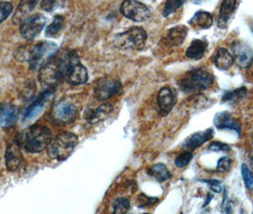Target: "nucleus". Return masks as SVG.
<instances>
[{
  "mask_svg": "<svg viewBox=\"0 0 253 214\" xmlns=\"http://www.w3.org/2000/svg\"><path fill=\"white\" fill-rule=\"evenodd\" d=\"M156 101H157L159 114L161 115H167L173 109V107L177 102V99H176V94L172 88L169 87H164L158 91Z\"/></svg>",
  "mask_w": 253,
  "mask_h": 214,
  "instance_id": "obj_13",
  "label": "nucleus"
},
{
  "mask_svg": "<svg viewBox=\"0 0 253 214\" xmlns=\"http://www.w3.org/2000/svg\"><path fill=\"white\" fill-rule=\"evenodd\" d=\"M203 182L207 183L210 187V189H211L213 192L215 193H220L222 191V188H221V182L215 180V179H211V180H204Z\"/></svg>",
  "mask_w": 253,
  "mask_h": 214,
  "instance_id": "obj_37",
  "label": "nucleus"
},
{
  "mask_svg": "<svg viewBox=\"0 0 253 214\" xmlns=\"http://www.w3.org/2000/svg\"><path fill=\"white\" fill-rule=\"evenodd\" d=\"M231 150L230 147L228 144L222 143V142H212L210 146H209V151H229Z\"/></svg>",
  "mask_w": 253,
  "mask_h": 214,
  "instance_id": "obj_36",
  "label": "nucleus"
},
{
  "mask_svg": "<svg viewBox=\"0 0 253 214\" xmlns=\"http://www.w3.org/2000/svg\"><path fill=\"white\" fill-rule=\"evenodd\" d=\"M113 111H114V106L111 103H105L101 106L97 107L96 109L89 110L86 113V119L89 123L95 124L108 118Z\"/></svg>",
  "mask_w": 253,
  "mask_h": 214,
  "instance_id": "obj_19",
  "label": "nucleus"
},
{
  "mask_svg": "<svg viewBox=\"0 0 253 214\" xmlns=\"http://www.w3.org/2000/svg\"></svg>",
  "mask_w": 253,
  "mask_h": 214,
  "instance_id": "obj_41",
  "label": "nucleus"
},
{
  "mask_svg": "<svg viewBox=\"0 0 253 214\" xmlns=\"http://www.w3.org/2000/svg\"><path fill=\"white\" fill-rule=\"evenodd\" d=\"M213 122L217 129H229L234 130L238 134L241 133L240 122L228 112L216 114Z\"/></svg>",
  "mask_w": 253,
  "mask_h": 214,
  "instance_id": "obj_18",
  "label": "nucleus"
},
{
  "mask_svg": "<svg viewBox=\"0 0 253 214\" xmlns=\"http://www.w3.org/2000/svg\"><path fill=\"white\" fill-rule=\"evenodd\" d=\"M242 177L244 180L245 187L248 189H253V173L248 165L243 164L241 167Z\"/></svg>",
  "mask_w": 253,
  "mask_h": 214,
  "instance_id": "obj_30",
  "label": "nucleus"
},
{
  "mask_svg": "<svg viewBox=\"0 0 253 214\" xmlns=\"http://www.w3.org/2000/svg\"><path fill=\"white\" fill-rule=\"evenodd\" d=\"M77 116L76 104L71 100L58 102L51 113V119L57 125H68L73 123Z\"/></svg>",
  "mask_w": 253,
  "mask_h": 214,
  "instance_id": "obj_7",
  "label": "nucleus"
},
{
  "mask_svg": "<svg viewBox=\"0 0 253 214\" xmlns=\"http://www.w3.org/2000/svg\"><path fill=\"white\" fill-rule=\"evenodd\" d=\"M120 12L125 17L135 22H144L148 20L152 14L147 5L134 0L124 1L120 6Z\"/></svg>",
  "mask_w": 253,
  "mask_h": 214,
  "instance_id": "obj_9",
  "label": "nucleus"
},
{
  "mask_svg": "<svg viewBox=\"0 0 253 214\" xmlns=\"http://www.w3.org/2000/svg\"></svg>",
  "mask_w": 253,
  "mask_h": 214,
  "instance_id": "obj_42",
  "label": "nucleus"
},
{
  "mask_svg": "<svg viewBox=\"0 0 253 214\" xmlns=\"http://www.w3.org/2000/svg\"><path fill=\"white\" fill-rule=\"evenodd\" d=\"M247 214V213L245 212V210H243V209H241L240 210V214Z\"/></svg>",
  "mask_w": 253,
  "mask_h": 214,
  "instance_id": "obj_39",
  "label": "nucleus"
},
{
  "mask_svg": "<svg viewBox=\"0 0 253 214\" xmlns=\"http://www.w3.org/2000/svg\"><path fill=\"white\" fill-rule=\"evenodd\" d=\"M46 24V18L40 14H33L28 16L20 25V34L23 38L28 40L37 38L41 33Z\"/></svg>",
  "mask_w": 253,
  "mask_h": 214,
  "instance_id": "obj_11",
  "label": "nucleus"
},
{
  "mask_svg": "<svg viewBox=\"0 0 253 214\" xmlns=\"http://www.w3.org/2000/svg\"><path fill=\"white\" fill-rule=\"evenodd\" d=\"M148 172L150 175L154 177L160 183L165 182V181L169 180V178H171V173L169 172L168 168L162 163L153 165L149 169Z\"/></svg>",
  "mask_w": 253,
  "mask_h": 214,
  "instance_id": "obj_25",
  "label": "nucleus"
},
{
  "mask_svg": "<svg viewBox=\"0 0 253 214\" xmlns=\"http://www.w3.org/2000/svg\"><path fill=\"white\" fill-rule=\"evenodd\" d=\"M190 25L193 28L197 29H210L213 24V17L211 13L205 12V11H198L194 13L189 21Z\"/></svg>",
  "mask_w": 253,
  "mask_h": 214,
  "instance_id": "obj_23",
  "label": "nucleus"
},
{
  "mask_svg": "<svg viewBox=\"0 0 253 214\" xmlns=\"http://www.w3.org/2000/svg\"><path fill=\"white\" fill-rule=\"evenodd\" d=\"M13 9V5L10 2H0V23L8 18Z\"/></svg>",
  "mask_w": 253,
  "mask_h": 214,
  "instance_id": "obj_34",
  "label": "nucleus"
},
{
  "mask_svg": "<svg viewBox=\"0 0 253 214\" xmlns=\"http://www.w3.org/2000/svg\"><path fill=\"white\" fill-rule=\"evenodd\" d=\"M19 116V110L16 106L4 103L0 105V127L8 128L13 127Z\"/></svg>",
  "mask_w": 253,
  "mask_h": 214,
  "instance_id": "obj_16",
  "label": "nucleus"
},
{
  "mask_svg": "<svg viewBox=\"0 0 253 214\" xmlns=\"http://www.w3.org/2000/svg\"><path fill=\"white\" fill-rule=\"evenodd\" d=\"M246 95H247V88L245 87H241L231 91H225L224 95L222 96V102L235 103L244 99Z\"/></svg>",
  "mask_w": 253,
  "mask_h": 214,
  "instance_id": "obj_27",
  "label": "nucleus"
},
{
  "mask_svg": "<svg viewBox=\"0 0 253 214\" xmlns=\"http://www.w3.org/2000/svg\"><path fill=\"white\" fill-rule=\"evenodd\" d=\"M6 167L10 171H17L23 163V156L20 151V147L14 143L10 144L5 153Z\"/></svg>",
  "mask_w": 253,
  "mask_h": 214,
  "instance_id": "obj_17",
  "label": "nucleus"
},
{
  "mask_svg": "<svg viewBox=\"0 0 253 214\" xmlns=\"http://www.w3.org/2000/svg\"><path fill=\"white\" fill-rule=\"evenodd\" d=\"M192 158H193V155H192V153L190 151H184V152L180 153L177 157H176L174 164L179 169H182V168L186 167L187 165L190 164V162Z\"/></svg>",
  "mask_w": 253,
  "mask_h": 214,
  "instance_id": "obj_31",
  "label": "nucleus"
},
{
  "mask_svg": "<svg viewBox=\"0 0 253 214\" xmlns=\"http://www.w3.org/2000/svg\"><path fill=\"white\" fill-rule=\"evenodd\" d=\"M213 136V130L212 128H208L203 131L194 132L189 137L185 139V141L182 144V148L187 151H191L198 149L201 147L203 144H205L207 141L212 138Z\"/></svg>",
  "mask_w": 253,
  "mask_h": 214,
  "instance_id": "obj_14",
  "label": "nucleus"
},
{
  "mask_svg": "<svg viewBox=\"0 0 253 214\" xmlns=\"http://www.w3.org/2000/svg\"><path fill=\"white\" fill-rule=\"evenodd\" d=\"M208 45V42L204 39H193L186 50V56L193 60L201 59L207 51Z\"/></svg>",
  "mask_w": 253,
  "mask_h": 214,
  "instance_id": "obj_22",
  "label": "nucleus"
},
{
  "mask_svg": "<svg viewBox=\"0 0 253 214\" xmlns=\"http://www.w3.org/2000/svg\"><path fill=\"white\" fill-rule=\"evenodd\" d=\"M64 25V17L62 15H55L54 19L52 21L51 25L48 26L46 31H45V35L48 38H54L56 37L60 31L62 30Z\"/></svg>",
  "mask_w": 253,
  "mask_h": 214,
  "instance_id": "obj_26",
  "label": "nucleus"
},
{
  "mask_svg": "<svg viewBox=\"0 0 253 214\" xmlns=\"http://www.w3.org/2000/svg\"><path fill=\"white\" fill-rule=\"evenodd\" d=\"M231 50L234 63L242 69H247L253 64V50L248 43L236 40L231 44Z\"/></svg>",
  "mask_w": 253,
  "mask_h": 214,
  "instance_id": "obj_10",
  "label": "nucleus"
},
{
  "mask_svg": "<svg viewBox=\"0 0 253 214\" xmlns=\"http://www.w3.org/2000/svg\"><path fill=\"white\" fill-rule=\"evenodd\" d=\"M211 61L215 65L216 68L221 71H227L234 63L232 54L225 48L218 49L212 56Z\"/></svg>",
  "mask_w": 253,
  "mask_h": 214,
  "instance_id": "obj_21",
  "label": "nucleus"
},
{
  "mask_svg": "<svg viewBox=\"0 0 253 214\" xmlns=\"http://www.w3.org/2000/svg\"><path fill=\"white\" fill-rule=\"evenodd\" d=\"M221 210H222V214H232V212H233V206L228 197L227 189H224Z\"/></svg>",
  "mask_w": 253,
  "mask_h": 214,
  "instance_id": "obj_33",
  "label": "nucleus"
},
{
  "mask_svg": "<svg viewBox=\"0 0 253 214\" xmlns=\"http://www.w3.org/2000/svg\"><path fill=\"white\" fill-rule=\"evenodd\" d=\"M49 128L42 125H33L24 129L16 139V144L27 152L38 153L48 148L51 141Z\"/></svg>",
  "mask_w": 253,
  "mask_h": 214,
  "instance_id": "obj_1",
  "label": "nucleus"
},
{
  "mask_svg": "<svg viewBox=\"0 0 253 214\" xmlns=\"http://www.w3.org/2000/svg\"><path fill=\"white\" fill-rule=\"evenodd\" d=\"M55 4V1H51V0H47V1H42L41 2V7L43 10L47 11V12H50L52 10L53 6Z\"/></svg>",
  "mask_w": 253,
  "mask_h": 214,
  "instance_id": "obj_38",
  "label": "nucleus"
},
{
  "mask_svg": "<svg viewBox=\"0 0 253 214\" xmlns=\"http://www.w3.org/2000/svg\"><path fill=\"white\" fill-rule=\"evenodd\" d=\"M189 29L185 25H178L169 29L166 35L163 43L167 47H178L187 38Z\"/></svg>",
  "mask_w": 253,
  "mask_h": 214,
  "instance_id": "obj_15",
  "label": "nucleus"
},
{
  "mask_svg": "<svg viewBox=\"0 0 253 214\" xmlns=\"http://www.w3.org/2000/svg\"><path fill=\"white\" fill-rule=\"evenodd\" d=\"M63 80L71 85H82L88 81V71L80 63L76 52L64 53Z\"/></svg>",
  "mask_w": 253,
  "mask_h": 214,
  "instance_id": "obj_3",
  "label": "nucleus"
},
{
  "mask_svg": "<svg viewBox=\"0 0 253 214\" xmlns=\"http://www.w3.org/2000/svg\"></svg>",
  "mask_w": 253,
  "mask_h": 214,
  "instance_id": "obj_40",
  "label": "nucleus"
},
{
  "mask_svg": "<svg viewBox=\"0 0 253 214\" xmlns=\"http://www.w3.org/2000/svg\"><path fill=\"white\" fill-rule=\"evenodd\" d=\"M57 50V45L51 41L39 42L30 51L29 65L31 70L41 71L54 59Z\"/></svg>",
  "mask_w": 253,
  "mask_h": 214,
  "instance_id": "obj_5",
  "label": "nucleus"
},
{
  "mask_svg": "<svg viewBox=\"0 0 253 214\" xmlns=\"http://www.w3.org/2000/svg\"><path fill=\"white\" fill-rule=\"evenodd\" d=\"M185 4L183 0H169L165 3L164 8L162 11V15L164 17H169L171 13H175L180 7Z\"/></svg>",
  "mask_w": 253,
  "mask_h": 214,
  "instance_id": "obj_29",
  "label": "nucleus"
},
{
  "mask_svg": "<svg viewBox=\"0 0 253 214\" xmlns=\"http://www.w3.org/2000/svg\"><path fill=\"white\" fill-rule=\"evenodd\" d=\"M77 144L78 137L75 133L64 131L51 139V143L47 148V152L51 159L62 161L72 154Z\"/></svg>",
  "mask_w": 253,
  "mask_h": 214,
  "instance_id": "obj_4",
  "label": "nucleus"
},
{
  "mask_svg": "<svg viewBox=\"0 0 253 214\" xmlns=\"http://www.w3.org/2000/svg\"><path fill=\"white\" fill-rule=\"evenodd\" d=\"M214 83V76L205 69H194L187 72L178 80L179 88L184 93L199 92L211 88Z\"/></svg>",
  "mask_w": 253,
  "mask_h": 214,
  "instance_id": "obj_2",
  "label": "nucleus"
},
{
  "mask_svg": "<svg viewBox=\"0 0 253 214\" xmlns=\"http://www.w3.org/2000/svg\"><path fill=\"white\" fill-rule=\"evenodd\" d=\"M130 203L126 198H118L114 201L113 214H129Z\"/></svg>",
  "mask_w": 253,
  "mask_h": 214,
  "instance_id": "obj_28",
  "label": "nucleus"
},
{
  "mask_svg": "<svg viewBox=\"0 0 253 214\" xmlns=\"http://www.w3.org/2000/svg\"><path fill=\"white\" fill-rule=\"evenodd\" d=\"M237 5V1L235 0H225L221 4L218 22L217 25L220 29H226L231 15L234 13Z\"/></svg>",
  "mask_w": 253,
  "mask_h": 214,
  "instance_id": "obj_20",
  "label": "nucleus"
},
{
  "mask_svg": "<svg viewBox=\"0 0 253 214\" xmlns=\"http://www.w3.org/2000/svg\"><path fill=\"white\" fill-rule=\"evenodd\" d=\"M53 92L51 90H46L42 92L36 100L34 101L25 111L23 114V120L29 121L34 119L38 114H41L46 107L51 105V101L53 100Z\"/></svg>",
  "mask_w": 253,
  "mask_h": 214,
  "instance_id": "obj_12",
  "label": "nucleus"
},
{
  "mask_svg": "<svg viewBox=\"0 0 253 214\" xmlns=\"http://www.w3.org/2000/svg\"><path fill=\"white\" fill-rule=\"evenodd\" d=\"M148 35L141 27H131L118 34L114 39V46L120 50H142L147 42Z\"/></svg>",
  "mask_w": 253,
  "mask_h": 214,
  "instance_id": "obj_6",
  "label": "nucleus"
},
{
  "mask_svg": "<svg viewBox=\"0 0 253 214\" xmlns=\"http://www.w3.org/2000/svg\"><path fill=\"white\" fill-rule=\"evenodd\" d=\"M230 166H231V159L228 156H224L219 159L216 167V171L219 172H226L230 170Z\"/></svg>",
  "mask_w": 253,
  "mask_h": 214,
  "instance_id": "obj_35",
  "label": "nucleus"
},
{
  "mask_svg": "<svg viewBox=\"0 0 253 214\" xmlns=\"http://www.w3.org/2000/svg\"><path fill=\"white\" fill-rule=\"evenodd\" d=\"M36 5H37V1L35 0L33 1L26 0V1L20 2L14 13L13 21L16 23H20V22L22 23L27 18V15L34 10Z\"/></svg>",
  "mask_w": 253,
  "mask_h": 214,
  "instance_id": "obj_24",
  "label": "nucleus"
},
{
  "mask_svg": "<svg viewBox=\"0 0 253 214\" xmlns=\"http://www.w3.org/2000/svg\"><path fill=\"white\" fill-rule=\"evenodd\" d=\"M137 203H138V207L139 208H151L152 206H154L156 203H158V198L157 197H151L148 196L144 193H141L138 198H137Z\"/></svg>",
  "mask_w": 253,
  "mask_h": 214,
  "instance_id": "obj_32",
  "label": "nucleus"
},
{
  "mask_svg": "<svg viewBox=\"0 0 253 214\" xmlns=\"http://www.w3.org/2000/svg\"><path fill=\"white\" fill-rule=\"evenodd\" d=\"M122 89L121 82L114 77H102L94 85L93 93L96 99L106 101L118 94Z\"/></svg>",
  "mask_w": 253,
  "mask_h": 214,
  "instance_id": "obj_8",
  "label": "nucleus"
}]
</instances>
